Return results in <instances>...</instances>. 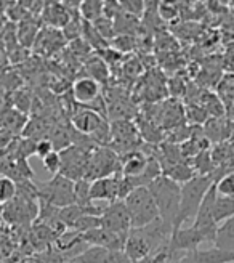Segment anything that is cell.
I'll list each match as a JSON object with an SVG mask.
<instances>
[{"label": "cell", "mask_w": 234, "mask_h": 263, "mask_svg": "<svg viewBox=\"0 0 234 263\" xmlns=\"http://www.w3.org/2000/svg\"><path fill=\"white\" fill-rule=\"evenodd\" d=\"M74 197L75 204L81 207H90L93 205V202L90 201V181L88 180H79L74 185Z\"/></svg>", "instance_id": "cell-26"}, {"label": "cell", "mask_w": 234, "mask_h": 263, "mask_svg": "<svg viewBox=\"0 0 234 263\" xmlns=\"http://www.w3.org/2000/svg\"><path fill=\"white\" fill-rule=\"evenodd\" d=\"M103 263H132V261L124 254V251H114L108 254V257Z\"/></svg>", "instance_id": "cell-35"}, {"label": "cell", "mask_w": 234, "mask_h": 263, "mask_svg": "<svg viewBox=\"0 0 234 263\" xmlns=\"http://www.w3.org/2000/svg\"><path fill=\"white\" fill-rule=\"evenodd\" d=\"M0 164H2V161H0Z\"/></svg>", "instance_id": "cell-39"}, {"label": "cell", "mask_w": 234, "mask_h": 263, "mask_svg": "<svg viewBox=\"0 0 234 263\" xmlns=\"http://www.w3.org/2000/svg\"><path fill=\"white\" fill-rule=\"evenodd\" d=\"M71 95L79 104H93L101 98V85L88 76L81 77L71 85Z\"/></svg>", "instance_id": "cell-11"}, {"label": "cell", "mask_w": 234, "mask_h": 263, "mask_svg": "<svg viewBox=\"0 0 234 263\" xmlns=\"http://www.w3.org/2000/svg\"><path fill=\"white\" fill-rule=\"evenodd\" d=\"M64 41H66V37L63 35V31L55 28H45L44 31H38L34 47L41 53L51 55L64 45Z\"/></svg>", "instance_id": "cell-16"}, {"label": "cell", "mask_w": 234, "mask_h": 263, "mask_svg": "<svg viewBox=\"0 0 234 263\" xmlns=\"http://www.w3.org/2000/svg\"><path fill=\"white\" fill-rule=\"evenodd\" d=\"M90 153L85 148L75 146V144H71L66 149L60 151L61 154V174L63 177H66L72 181H79L85 178L87 174V165H88V157Z\"/></svg>", "instance_id": "cell-7"}, {"label": "cell", "mask_w": 234, "mask_h": 263, "mask_svg": "<svg viewBox=\"0 0 234 263\" xmlns=\"http://www.w3.org/2000/svg\"><path fill=\"white\" fill-rule=\"evenodd\" d=\"M124 204L127 207V212H128L130 221H132L133 230L143 228L149 225V223L155 221L158 218H161L159 209L155 205V201L152 194L149 193L148 186L135 188L124 199Z\"/></svg>", "instance_id": "cell-3"}, {"label": "cell", "mask_w": 234, "mask_h": 263, "mask_svg": "<svg viewBox=\"0 0 234 263\" xmlns=\"http://www.w3.org/2000/svg\"><path fill=\"white\" fill-rule=\"evenodd\" d=\"M213 183L215 181L210 175H196L191 181L181 185L180 210H178V217L175 220L173 231L183 228V223L188 221L189 218L194 220L205 194L209 193Z\"/></svg>", "instance_id": "cell-1"}, {"label": "cell", "mask_w": 234, "mask_h": 263, "mask_svg": "<svg viewBox=\"0 0 234 263\" xmlns=\"http://www.w3.org/2000/svg\"><path fill=\"white\" fill-rule=\"evenodd\" d=\"M42 164H44V168L50 175H53V177L60 175L61 174V165H63L60 151H53L51 154H48L45 159H42Z\"/></svg>", "instance_id": "cell-31"}, {"label": "cell", "mask_w": 234, "mask_h": 263, "mask_svg": "<svg viewBox=\"0 0 234 263\" xmlns=\"http://www.w3.org/2000/svg\"><path fill=\"white\" fill-rule=\"evenodd\" d=\"M180 263H234V254L220 251L217 247L198 249L185 254Z\"/></svg>", "instance_id": "cell-13"}, {"label": "cell", "mask_w": 234, "mask_h": 263, "mask_svg": "<svg viewBox=\"0 0 234 263\" xmlns=\"http://www.w3.org/2000/svg\"><path fill=\"white\" fill-rule=\"evenodd\" d=\"M162 175H165L167 178L173 180L178 185H185V183L191 181L194 177H196V170L192 168V165L186 161L183 162H178L175 165L167 167L165 170H162Z\"/></svg>", "instance_id": "cell-20"}, {"label": "cell", "mask_w": 234, "mask_h": 263, "mask_svg": "<svg viewBox=\"0 0 234 263\" xmlns=\"http://www.w3.org/2000/svg\"><path fill=\"white\" fill-rule=\"evenodd\" d=\"M119 183L121 172H117L106 178H98L90 181V201H106L109 204L119 201Z\"/></svg>", "instance_id": "cell-9"}, {"label": "cell", "mask_w": 234, "mask_h": 263, "mask_svg": "<svg viewBox=\"0 0 234 263\" xmlns=\"http://www.w3.org/2000/svg\"><path fill=\"white\" fill-rule=\"evenodd\" d=\"M103 11H105V2L101 0H84L79 7V15L87 23L98 21L103 16Z\"/></svg>", "instance_id": "cell-23"}, {"label": "cell", "mask_w": 234, "mask_h": 263, "mask_svg": "<svg viewBox=\"0 0 234 263\" xmlns=\"http://www.w3.org/2000/svg\"><path fill=\"white\" fill-rule=\"evenodd\" d=\"M231 217H234V197L217 194V199L213 204V218L217 221V225L226 221Z\"/></svg>", "instance_id": "cell-22"}, {"label": "cell", "mask_w": 234, "mask_h": 263, "mask_svg": "<svg viewBox=\"0 0 234 263\" xmlns=\"http://www.w3.org/2000/svg\"><path fill=\"white\" fill-rule=\"evenodd\" d=\"M38 218V201L26 199V197L16 196L11 202L4 205L2 220L8 225L24 227L28 223L37 221Z\"/></svg>", "instance_id": "cell-6"}, {"label": "cell", "mask_w": 234, "mask_h": 263, "mask_svg": "<svg viewBox=\"0 0 234 263\" xmlns=\"http://www.w3.org/2000/svg\"><path fill=\"white\" fill-rule=\"evenodd\" d=\"M119 4L125 15H130L133 18H140L146 10V2H141V0H122Z\"/></svg>", "instance_id": "cell-30"}, {"label": "cell", "mask_w": 234, "mask_h": 263, "mask_svg": "<svg viewBox=\"0 0 234 263\" xmlns=\"http://www.w3.org/2000/svg\"><path fill=\"white\" fill-rule=\"evenodd\" d=\"M74 185L75 181L63 175L51 177V180L45 181L44 185H38V199H42L58 209L69 207L75 204Z\"/></svg>", "instance_id": "cell-4"}, {"label": "cell", "mask_w": 234, "mask_h": 263, "mask_svg": "<svg viewBox=\"0 0 234 263\" xmlns=\"http://www.w3.org/2000/svg\"><path fill=\"white\" fill-rule=\"evenodd\" d=\"M148 190L152 194L155 205L159 209L161 218L167 225H170L173 228L180 210L181 185H178V183H175L170 178H167L165 175H161L151 183Z\"/></svg>", "instance_id": "cell-2"}, {"label": "cell", "mask_w": 234, "mask_h": 263, "mask_svg": "<svg viewBox=\"0 0 234 263\" xmlns=\"http://www.w3.org/2000/svg\"><path fill=\"white\" fill-rule=\"evenodd\" d=\"M158 15L165 21H170V20L177 18L178 16L177 5L172 2H158Z\"/></svg>", "instance_id": "cell-33"}, {"label": "cell", "mask_w": 234, "mask_h": 263, "mask_svg": "<svg viewBox=\"0 0 234 263\" xmlns=\"http://www.w3.org/2000/svg\"><path fill=\"white\" fill-rule=\"evenodd\" d=\"M201 106L212 117H222L225 112L223 103L220 101V98L213 93H204L201 97Z\"/></svg>", "instance_id": "cell-25"}, {"label": "cell", "mask_w": 234, "mask_h": 263, "mask_svg": "<svg viewBox=\"0 0 234 263\" xmlns=\"http://www.w3.org/2000/svg\"><path fill=\"white\" fill-rule=\"evenodd\" d=\"M124 254L130 258L132 263H138L151 255V249L138 230H132L128 233L124 244Z\"/></svg>", "instance_id": "cell-14"}, {"label": "cell", "mask_w": 234, "mask_h": 263, "mask_svg": "<svg viewBox=\"0 0 234 263\" xmlns=\"http://www.w3.org/2000/svg\"><path fill=\"white\" fill-rule=\"evenodd\" d=\"M111 141L115 144H135L140 141L138 127L132 121H115L111 124ZM136 148V146H135Z\"/></svg>", "instance_id": "cell-17"}, {"label": "cell", "mask_w": 234, "mask_h": 263, "mask_svg": "<svg viewBox=\"0 0 234 263\" xmlns=\"http://www.w3.org/2000/svg\"><path fill=\"white\" fill-rule=\"evenodd\" d=\"M100 220H101V228L114 234L128 236V233L133 230L124 201H115L103 209Z\"/></svg>", "instance_id": "cell-8"}, {"label": "cell", "mask_w": 234, "mask_h": 263, "mask_svg": "<svg viewBox=\"0 0 234 263\" xmlns=\"http://www.w3.org/2000/svg\"><path fill=\"white\" fill-rule=\"evenodd\" d=\"M121 172V157L108 146H96L88 157L85 180L93 181Z\"/></svg>", "instance_id": "cell-5"}, {"label": "cell", "mask_w": 234, "mask_h": 263, "mask_svg": "<svg viewBox=\"0 0 234 263\" xmlns=\"http://www.w3.org/2000/svg\"><path fill=\"white\" fill-rule=\"evenodd\" d=\"M112 48L119 53H127V51H132L136 47V39L132 34H117L112 41Z\"/></svg>", "instance_id": "cell-28"}, {"label": "cell", "mask_w": 234, "mask_h": 263, "mask_svg": "<svg viewBox=\"0 0 234 263\" xmlns=\"http://www.w3.org/2000/svg\"><path fill=\"white\" fill-rule=\"evenodd\" d=\"M42 18L50 28L63 31V28L74 18V15L64 5V2H48L44 5Z\"/></svg>", "instance_id": "cell-15"}, {"label": "cell", "mask_w": 234, "mask_h": 263, "mask_svg": "<svg viewBox=\"0 0 234 263\" xmlns=\"http://www.w3.org/2000/svg\"><path fill=\"white\" fill-rule=\"evenodd\" d=\"M186 117L192 124H199V125L209 121V114H207V111L201 106V104H191V106L186 109Z\"/></svg>", "instance_id": "cell-32"}, {"label": "cell", "mask_w": 234, "mask_h": 263, "mask_svg": "<svg viewBox=\"0 0 234 263\" xmlns=\"http://www.w3.org/2000/svg\"><path fill=\"white\" fill-rule=\"evenodd\" d=\"M215 188L218 196L234 197V172L225 174L218 181H215Z\"/></svg>", "instance_id": "cell-29"}, {"label": "cell", "mask_w": 234, "mask_h": 263, "mask_svg": "<svg viewBox=\"0 0 234 263\" xmlns=\"http://www.w3.org/2000/svg\"><path fill=\"white\" fill-rule=\"evenodd\" d=\"M2 210H4V207L0 205V218H2Z\"/></svg>", "instance_id": "cell-37"}, {"label": "cell", "mask_w": 234, "mask_h": 263, "mask_svg": "<svg viewBox=\"0 0 234 263\" xmlns=\"http://www.w3.org/2000/svg\"><path fill=\"white\" fill-rule=\"evenodd\" d=\"M21 263H41V261H38V258H26Z\"/></svg>", "instance_id": "cell-36"}, {"label": "cell", "mask_w": 234, "mask_h": 263, "mask_svg": "<svg viewBox=\"0 0 234 263\" xmlns=\"http://www.w3.org/2000/svg\"><path fill=\"white\" fill-rule=\"evenodd\" d=\"M213 247L220 249V251L234 254V217L218 225Z\"/></svg>", "instance_id": "cell-19"}, {"label": "cell", "mask_w": 234, "mask_h": 263, "mask_svg": "<svg viewBox=\"0 0 234 263\" xmlns=\"http://www.w3.org/2000/svg\"><path fill=\"white\" fill-rule=\"evenodd\" d=\"M148 159L149 156L145 154L140 149L130 151L127 154H124V157H121V172L125 177H141L145 168L148 165Z\"/></svg>", "instance_id": "cell-18"}, {"label": "cell", "mask_w": 234, "mask_h": 263, "mask_svg": "<svg viewBox=\"0 0 234 263\" xmlns=\"http://www.w3.org/2000/svg\"><path fill=\"white\" fill-rule=\"evenodd\" d=\"M16 197V183L8 177H0V205L11 202Z\"/></svg>", "instance_id": "cell-27"}, {"label": "cell", "mask_w": 234, "mask_h": 263, "mask_svg": "<svg viewBox=\"0 0 234 263\" xmlns=\"http://www.w3.org/2000/svg\"><path fill=\"white\" fill-rule=\"evenodd\" d=\"M204 242L199 231L189 227V228H180L175 230L170 236V242H168V252L173 254H188L192 251H198L199 246Z\"/></svg>", "instance_id": "cell-10"}, {"label": "cell", "mask_w": 234, "mask_h": 263, "mask_svg": "<svg viewBox=\"0 0 234 263\" xmlns=\"http://www.w3.org/2000/svg\"><path fill=\"white\" fill-rule=\"evenodd\" d=\"M158 122L162 125V128H178L183 125V121L186 119V109L181 106L177 100H168L162 106H159L158 116H155Z\"/></svg>", "instance_id": "cell-12"}, {"label": "cell", "mask_w": 234, "mask_h": 263, "mask_svg": "<svg viewBox=\"0 0 234 263\" xmlns=\"http://www.w3.org/2000/svg\"><path fill=\"white\" fill-rule=\"evenodd\" d=\"M53 151H56L55 149V146H53V143H51V140H48V138H41V140H37L35 141V156L37 157H41V159H45V157L48 156V154H51Z\"/></svg>", "instance_id": "cell-34"}, {"label": "cell", "mask_w": 234, "mask_h": 263, "mask_svg": "<svg viewBox=\"0 0 234 263\" xmlns=\"http://www.w3.org/2000/svg\"><path fill=\"white\" fill-rule=\"evenodd\" d=\"M85 71L88 74L90 79L96 81L100 85L101 84H106L108 79H109V68H108V63H105L101 57H93L87 60L85 63Z\"/></svg>", "instance_id": "cell-21"}, {"label": "cell", "mask_w": 234, "mask_h": 263, "mask_svg": "<svg viewBox=\"0 0 234 263\" xmlns=\"http://www.w3.org/2000/svg\"><path fill=\"white\" fill-rule=\"evenodd\" d=\"M108 254H109V251L105 247L90 246L79 257H75L72 261H77V263H103L105 258L108 257Z\"/></svg>", "instance_id": "cell-24"}, {"label": "cell", "mask_w": 234, "mask_h": 263, "mask_svg": "<svg viewBox=\"0 0 234 263\" xmlns=\"http://www.w3.org/2000/svg\"><path fill=\"white\" fill-rule=\"evenodd\" d=\"M71 263H77V261H71Z\"/></svg>", "instance_id": "cell-38"}]
</instances>
